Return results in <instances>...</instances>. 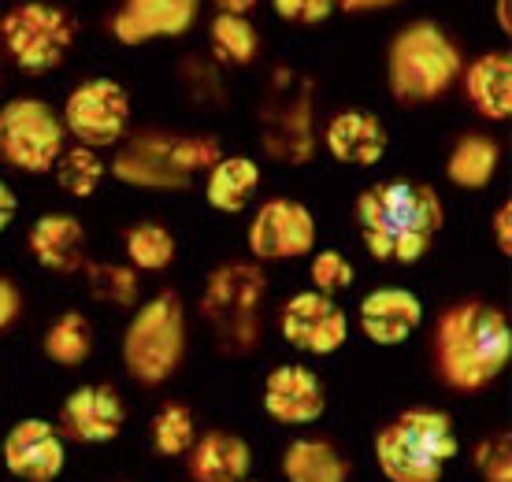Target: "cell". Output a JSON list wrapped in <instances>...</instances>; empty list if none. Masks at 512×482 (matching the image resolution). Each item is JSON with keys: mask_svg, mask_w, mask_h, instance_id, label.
I'll list each match as a JSON object with an SVG mask.
<instances>
[{"mask_svg": "<svg viewBox=\"0 0 512 482\" xmlns=\"http://www.w3.org/2000/svg\"><path fill=\"white\" fill-rule=\"evenodd\" d=\"M368 253L386 264H416L431 253L446 223V204L435 186L412 178H386L360 193L353 204Z\"/></svg>", "mask_w": 512, "mask_h": 482, "instance_id": "6da1fadb", "label": "cell"}, {"mask_svg": "<svg viewBox=\"0 0 512 482\" xmlns=\"http://www.w3.org/2000/svg\"><path fill=\"white\" fill-rule=\"evenodd\" d=\"M438 375L457 394H479L512 360V327L505 312L483 301H461L435 323Z\"/></svg>", "mask_w": 512, "mask_h": 482, "instance_id": "7a4b0ae2", "label": "cell"}, {"mask_svg": "<svg viewBox=\"0 0 512 482\" xmlns=\"http://www.w3.org/2000/svg\"><path fill=\"white\" fill-rule=\"evenodd\" d=\"M464 75L457 41L431 19H416L386 49V86L397 104H431Z\"/></svg>", "mask_w": 512, "mask_h": 482, "instance_id": "3957f363", "label": "cell"}, {"mask_svg": "<svg viewBox=\"0 0 512 482\" xmlns=\"http://www.w3.org/2000/svg\"><path fill=\"white\" fill-rule=\"evenodd\" d=\"M223 160L216 138H186L167 130H145L123 145L116 156V178L138 190H190L197 171H212Z\"/></svg>", "mask_w": 512, "mask_h": 482, "instance_id": "277c9868", "label": "cell"}, {"mask_svg": "<svg viewBox=\"0 0 512 482\" xmlns=\"http://www.w3.org/2000/svg\"><path fill=\"white\" fill-rule=\"evenodd\" d=\"M186 356V312L179 293H156L141 305L123 334V364L141 386H164Z\"/></svg>", "mask_w": 512, "mask_h": 482, "instance_id": "5b68a950", "label": "cell"}, {"mask_svg": "<svg viewBox=\"0 0 512 482\" xmlns=\"http://www.w3.org/2000/svg\"><path fill=\"white\" fill-rule=\"evenodd\" d=\"M268 297V275L256 264H231L216 267L208 275L201 312L216 327L223 349L231 353H249L260 334V301Z\"/></svg>", "mask_w": 512, "mask_h": 482, "instance_id": "8992f818", "label": "cell"}, {"mask_svg": "<svg viewBox=\"0 0 512 482\" xmlns=\"http://www.w3.org/2000/svg\"><path fill=\"white\" fill-rule=\"evenodd\" d=\"M0 38L23 75H49L75 45V19L60 4L26 0L0 19Z\"/></svg>", "mask_w": 512, "mask_h": 482, "instance_id": "52a82bcc", "label": "cell"}, {"mask_svg": "<svg viewBox=\"0 0 512 482\" xmlns=\"http://www.w3.org/2000/svg\"><path fill=\"white\" fill-rule=\"evenodd\" d=\"M64 119L38 97H15L0 108V160L26 175H49L64 153Z\"/></svg>", "mask_w": 512, "mask_h": 482, "instance_id": "ba28073f", "label": "cell"}, {"mask_svg": "<svg viewBox=\"0 0 512 482\" xmlns=\"http://www.w3.org/2000/svg\"><path fill=\"white\" fill-rule=\"evenodd\" d=\"M64 130H71L86 149L119 145L130 130V93L112 78L82 82L64 104Z\"/></svg>", "mask_w": 512, "mask_h": 482, "instance_id": "9c48e42d", "label": "cell"}, {"mask_svg": "<svg viewBox=\"0 0 512 482\" xmlns=\"http://www.w3.org/2000/svg\"><path fill=\"white\" fill-rule=\"evenodd\" d=\"M316 245V219L301 201L271 197L249 223V253L256 260H297Z\"/></svg>", "mask_w": 512, "mask_h": 482, "instance_id": "30bf717a", "label": "cell"}, {"mask_svg": "<svg viewBox=\"0 0 512 482\" xmlns=\"http://www.w3.org/2000/svg\"><path fill=\"white\" fill-rule=\"evenodd\" d=\"M282 338L312 356H331L338 353L349 338V316L334 305L327 293H294L279 312Z\"/></svg>", "mask_w": 512, "mask_h": 482, "instance_id": "8fae6325", "label": "cell"}, {"mask_svg": "<svg viewBox=\"0 0 512 482\" xmlns=\"http://www.w3.org/2000/svg\"><path fill=\"white\" fill-rule=\"evenodd\" d=\"M4 464L23 482H52L67 464L64 442L49 419H19L4 438Z\"/></svg>", "mask_w": 512, "mask_h": 482, "instance_id": "7c38bea8", "label": "cell"}, {"mask_svg": "<svg viewBox=\"0 0 512 482\" xmlns=\"http://www.w3.org/2000/svg\"><path fill=\"white\" fill-rule=\"evenodd\" d=\"M264 412L282 427H305L327 412V394L316 371L282 364L264 379Z\"/></svg>", "mask_w": 512, "mask_h": 482, "instance_id": "4fadbf2b", "label": "cell"}, {"mask_svg": "<svg viewBox=\"0 0 512 482\" xmlns=\"http://www.w3.org/2000/svg\"><path fill=\"white\" fill-rule=\"evenodd\" d=\"M197 19V0H123L112 15V38L119 45H145L156 38H179Z\"/></svg>", "mask_w": 512, "mask_h": 482, "instance_id": "5bb4252c", "label": "cell"}, {"mask_svg": "<svg viewBox=\"0 0 512 482\" xmlns=\"http://www.w3.org/2000/svg\"><path fill=\"white\" fill-rule=\"evenodd\" d=\"M423 319L420 297L401 286L375 290L360 301V330L375 345H405Z\"/></svg>", "mask_w": 512, "mask_h": 482, "instance_id": "9a60e30c", "label": "cell"}, {"mask_svg": "<svg viewBox=\"0 0 512 482\" xmlns=\"http://www.w3.org/2000/svg\"><path fill=\"white\" fill-rule=\"evenodd\" d=\"M64 423L67 434L78 442L104 445L119 438L123 423H127V408L112 386H78L64 401Z\"/></svg>", "mask_w": 512, "mask_h": 482, "instance_id": "2e32d148", "label": "cell"}, {"mask_svg": "<svg viewBox=\"0 0 512 482\" xmlns=\"http://www.w3.org/2000/svg\"><path fill=\"white\" fill-rule=\"evenodd\" d=\"M323 138L327 153L346 167H375L386 156V127L372 112H338Z\"/></svg>", "mask_w": 512, "mask_h": 482, "instance_id": "e0dca14e", "label": "cell"}, {"mask_svg": "<svg viewBox=\"0 0 512 482\" xmlns=\"http://www.w3.org/2000/svg\"><path fill=\"white\" fill-rule=\"evenodd\" d=\"M26 245L41 267L49 271H60V275H71V271H82L86 256H82V245H86V227L82 219L67 216V212H49L41 216L30 234H26Z\"/></svg>", "mask_w": 512, "mask_h": 482, "instance_id": "ac0fdd59", "label": "cell"}, {"mask_svg": "<svg viewBox=\"0 0 512 482\" xmlns=\"http://www.w3.org/2000/svg\"><path fill=\"white\" fill-rule=\"evenodd\" d=\"M186 457H190L193 482H245L249 479V468H253L249 442L227 431L201 434Z\"/></svg>", "mask_w": 512, "mask_h": 482, "instance_id": "d6986e66", "label": "cell"}, {"mask_svg": "<svg viewBox=\"0 0 512 482\" xmlns=\"http://www.w3.org/2000/svg\"><path fill=\"white\" fill-rule=\"evenodd\" d=\"M464 89L468 101L483 119L505 123L512 115V56L509 52H487L475 64L464 67Z\"/></svg>", "mask_w": 512, "mask_h": 482, "instance_id": "ffe728a7", "label": "cell"}, {"mask_svg": "<svg viewBox=\"0 0 512 482\" xmlns=\"http://www.w3.org/2000/svg\"><path fill=\"white\" fill-rule=\"evenodd\" d=\"M394 431L409 445H416L423 457L438 460L442 468L461 453L453 419H449L446 412H438V408H409V412H401V416L394 419Z\"/></svg>", "mask_w": 512, "mask_h": 482, "instance_id": "44dd1931", "label": "cell"}, {"mask_svg": "<svg viewBox=\"0 0 512 482\" xmlns=\"http://www.w3.org/2000/svg\"><path fill=\"white\" fill-rule=\"evenodd\" d=\"M286 482H349V460L323 438H297L282 453Z\"/></svg>", "mask_w": 512, "mask_h": 482, "instance_id": "7402d4cb", "label": "cell"}, {"mask_svg": "<svg viewBox=\"0 0 512 482\" xmlns=\"http://www.w3.org/2000/svg\"><path fill=\"white\" fill-rule=\"evenodd\" d=\"M256 186H260V167L249 156H223L208 171L205 193L212 208L227 212V216H238L256 197Z\"/></svg>", "mask_w": 512, "mask_h": 482, "instance_id": "603a6c76", "label": "cell"}, {"mask_svg": "<svg viewBox=\"0 0 512 482\" xmlns=\"http://www.w3.org/2000/svg\"><path fill=\"white\" fill-rule=\"evenodd\" d=\"M375 464L390 482H438L442 479V464L431 457H423L416 445H409L394 431V423H386L383 431L375 434Z\"/></svg>", "mask_w": 512, "mask_h": 482, "instance_id": "cb8c5ba5", "label": "cell"}, {"mask_svg": "<svg viewBox=\"0 0 512 482\" xmlns=\"http://www.w3.org/2000/svg\"><path fill=\"white\" fill-rule=\"evenodd\" d=\"M498 160H501L498 141L487 138V134H464L453 145V153H449L446 175L461 190H487L490 178L498 175Z\"/></svg>", "mask_w": 512, "mask_h": 482, "instance_id": "d4e9b609", "label": "cell"}, {"mask_svg": "<svg viewBox=\"0 0 512 482\" xmlns=\"http://www.w3.org/2000/svg\"><path fill=\"white\" fill-rule=\"evenodd\" d=\"M93 353V327L82 312H64L45 330V356L60 368H82Z\"/></svg>", "mask_w": 512, "mask_h": 482, "instance_id": "484cf974", "label": "cell"}, {"mask_svg": "<svg viewBox=\"0 0 512 482\" xmlns=\"http://www.w3.org/2000/svg\"><path fill=\"white\" fill-rule=\"evenodd\" d=\"M104 160L97 156V149H86V145H75V149H64L60 160L52 164V178H56V186L67 193V197H78V201H86L93 193L101 190L104 182Z\"/></svg>", "mask_w": 512, "mask_h": 482, "instance_id": "4316f807", "label": "cell"}, {"mask_svg": "<svg viewBox=\"0 0 512 482\" xmlns=\"http://www.w3.org/2000/svg\"><path fill=\"white\" fill-rule=\"evenodd\" d=\"M86 271V286L97 301L112 308H130L138 305L141 297V286H138V271L134 267H123V264H82Z\"/></svg>", "mask_w": 512, "mask_h": 482, "instance_id": "83f0119b", "label": "cell"}, {"mask_svg": "<svg viewBox=\"0 0 512 482\" xmlns=\"http://www.w3.org/2000/svg\"><path fill=\"white\" fill-rule=\"evenodd\" d=\"M127 256L134 271H164L175 260V238L160 223H138L127 230Z\"/></svg>", "mask_w": 512, "mask_h": 482, "instance_id": "f1b7e54d", "label": "cell"}, {"mask_svg": "<svg viewBox=\"0 0 512 482\" xmlns=\"http://www.w3.org/2000/svg\"><path fill=\"white\" fill-rule=\"evenodd\" d=\"M197 442L193 412L179 401H167L153 419V445L160 457H186Z\"/></svg>", "mask_w": 512, "mask_h": 482, "instance_id": "f546056e", "label": "cell"}, {"mask_svg": "<svg viewBox=\"0 0 512 482\" xmlns=\"http://www.w3.org/2000/svg\"><path fill=\"white\" fill-rule=\"evenodd\" d=\"M212 49L227 60V64H253L260 38H256V26L245 15H223L219 12L212 19Z\"/></svg>", "mask_w": 512, "mask_h": 482, "instance_id": "4dcf8cb0", "label": "cell"}, {"mask_svg": "<svg viewBox=\"0 0 512 482\" xmlns=\"http://www.w3.org/2000/svg\"><path fill=\"white\" fill-rule=\"evenodd\" d=\"M472 468L483 475V482H512V438L509 434H490L475 445Z\"/></svg>", "mask_w": 512, "mask_h": 482, "instance_id": "1f68e13d", "label": "cell"}, {"mask_svg": "<svg viewBox=\"0 0 512 482\" xmlns=\"http://www.w3.org/2000/svg\"><path fill=\"white\" fill-rule=\"evenodd\" d=\"M312 286H316V293H327V297H334V293H342L353 286V264H349L346 256L338 253V249H327V253H316V260H312Z\"/></svg>", "mask_w": 512, "mask_h": 482, "instance_id": "d6a6232c", "label": "cell"}, {"mask_svg": "<svg viewBox=\"0 0 512 482\" xmlns=\"http://www.w3.org/2000/svg\"><path fill=\"white\" fill-rule=\"evenodd\" d=\"M275 12L286 19V23H323L327 15L334 12V0H271Z\"/></svg>", "mask_w": 512, "mask_h": 482, "instance_id": "836d02e7", "label": "cell"}, {"mask_svg": "<svg viewBox=\"0 0 512 482\" xmlns=\"http://www.w3.org/2000/svg\"><path fill=\"white\" fill-rule=\"evenodd\" d=\"M19 312H23V293H19V286L12 279L0 275V330L12 327Z\"/></svg>", "mask_w": 512, "mask_h": 482, "instance_id": "e575fe53", "label": "cell"}, {"mask_svg": "<svg viewBox=\"0 0 512 482\" xmlns=\"http://www.w3.org/2000/svg\"><path fill=\"white\" fill-rule=\"evenodd\" d=\"M490 230H494V245H498V253L501 256H512V204L509 201L494 208Z\"/></svg>", "mask_w": 512, "mask_h": 482, "instance_id": "d590c367", "label": "cell"}, {"mask_svg": "<svg viewBox=\"0 0 512 482\" xmlns=\"http://www.w3.org/2000/svg\"><path fill=\"white\" fill-rule=\"evenodd\" d=\"M390 4H401V0H334V12H379V8H390Z\"/></svg>", "mask_w": 512, "mask_h": 482, "instance_id": "8d00e7d4", "label": "cell"}, {"mask_svg": "<svg viewBox=\"0 0 512 482\" xmlns=\"http://www.w3.org/2000/svg\"><path fill=\"white\" fill-rule=\"evenodd\" d=\"M15 212H19V197H15L4 182H0V230H8L12 227V219H15Z\"/></svg>", "mask_w": 512, "mask_h": 482, "instance_id": "74e56055", "label": "cell"}, {"mask_svg": "<svg viewBox=\"0 0 512 482\" xmlns=\"http://www.w3.org/2000/svg\"><path fill=\"white\" fill-rule=\"evenodd\" d=\"M223 15H249L260 4V0H212Z\"/></svg>", "mask_w": 512, "mask_h": 482, "instance_id": "f35d334b", "label": "cell"}, {"mask_svg": "<svg viewBox=\"0 0 512 482\" xmlns=\"http://www.w3.org/2000/svg\"><path fill=\"white\" fill-rule=\"evenodd\" d=\"M494 19H498V30L509 38L512 34V0H494Z\"/></svg>", "mask_w": 512, "mask_h": 482, "instance_id": "ab89813d", "label": "cell"}]
</instances>
